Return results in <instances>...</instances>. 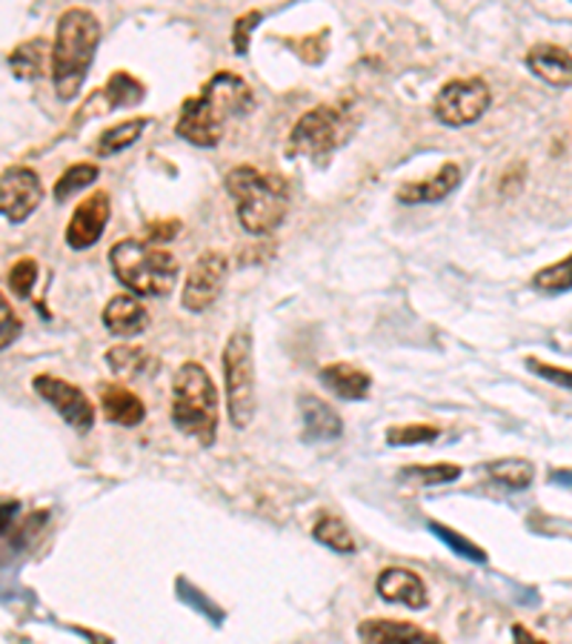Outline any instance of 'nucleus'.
I'll use <instances>...</instances> for the list:
<instances>
[{
	"label": "nucleus",
	"instance_id": "obj_1",
	"mask_svg": "<svg viewBox=\"0 0 572 644\" xmlns=\"http://www.w3.org/2000/svg\"><path fill=\"white\" fill-rule=\"evenodd\" d=\"M252 110V90L241 75L223 70L209 77L204 90L180 106L175 135L195 146H218L229 118H241Z\"/></svg>",
	"mask_w": 572,
	"mask_h": 644
},
{
	"label": "nucleus",
	"instance_id": "obj_2",
	"mask_svg": "<svg viewBox=\"0 0 572 644\" xmlns=\"http://www.w3.org/2000/svg\"><path fill=\"white\" fill-rule=\"evenodd\" d=\"M229 198L238 209V221L249 236H269L287 218L290 209V184L281 175L261 173V169L241 164L229 169L223 178Z\"/></svg>",
	"mask_w": 572,
	"mask_h": 644
},
{
	"label": "nucleus",
	"instance_id": "obj_3",
	"mask_svg": "<svg viewBox=\"0 0 572 644\" xmlns=\"http://www.w3.org/2000/svg\"><path fill=\"white\" fill-rule=\"evenodd\" d=\"M101 43V23L90 9H66L58 18L52 43V84L61 101H72L81 92L86 72Z\"/></svg>",
	"mask_w": 572,
	"mask_h": 644
},
{
	"label": "nucleus",
	"instance_id": "obj_4",
	"mask_svg": "<svg viewBox=\"0 0 572 644\" xmlns=\"http://www.w3.org/2000/svg\"><path fill=\"white\" fill-rule=\"evenodd\" d=\"M218 387L204 364L187 361L173 378V422L184 436L195 438L204 447H212L218 438Z\"/></svg>",
	"mask_w": 572,
	"mask_h": 644
},
{
	"label": "nucleus",
	"instance_id": "obj_5",
	"mask_svg": "<svg viewBox=\"0 0 572 644\" xmlns=\"http://www.w3.org/2000/svg\"><path fill=\"white\" fill-rule=\"evenodd\" d=\"M110 263L117 284H124L132 295H144V299L169 295L180 276V263L173 252L135 238L117 241L110 250Z\"/></svg>",
	"mask_w": 572,
	"mask_h": 644
},
{
	"label": "nucleus",
	"instance_id": "obj_6",
	"mask_svg": "<svg viewBox=\"0 0 572 644\" xmlns=\"http://www.w3.org/2000/svg\"><path fill=\"white\" fill-rule=\"evenodd\" d=\"M221 364L229 422H232L235 429H247L258 409L256 361H252V335H249V330H235L229 335Z\"/></svg>",
	"mask_w": 572,
	"mask_h": 644
},
{
	"label": "nucleus",
	"instance_id": "obj_7",
	"mask_svg": "<svg viewBox=\"0 0 572 644\" xmlns=\"http://www.w3.org/2000/svg\"><path fill=\"white\" fill-rule=\"evenodd\" d=\"M352 129H355V118H352L344 106L321 104L315 106V110L306 112V115H301L298 124L292 126L287 153L324 160L326 155L335 153L341 144H346Z\"/></svg>",
	"mask_w": 572,
	"mask_h": 644
},
{
	"label": "nucleus",
	"instance_id": "obj_8",
	"mask_svg": "<svg viewBox=\"0 0 572 644\" xmlns=\"http://www.w3.org/2000/svg\"><path fill=\"white\" fill-rule=\"evenodd\" d=\"M492 92L481 77H456L433 101V115L447 126H469L490 110Z\"/></svg>",
	"mask_w": 572,
	"mask_h": 644
},
{
	"label": "nucleus",
	"instance_id": "obj_9",
	"mask_svg": "<svg viewBox=\"0 0 572 644\" xmlns=\"http://www.w3.org/2000/svg\"><path fill=\"white\" fill-rule=\"evenodd\" d=\"M229 276V261L223 252H204L198 261L189 267V276L184 281V295L180 304L187 312H207L218 301Z\"/></svg>",
	"mask_w": 572,
	"mask_h": 644
},
{
	"label": "nucleus",
	"instance_id": "obj_10",
	"mask_svg": "<svg viewBox=\"0 0 572 644\" xmlns=\"http://www.w3.org/2000/svg\"><path fill=\"white\" fill-rule=\"evenodd\" d=\"M32 387H35V393L41 395L43 402H49L58 409V416L70 427H75L77 433H90L92 424H95V404L90 402V395L83 393V389L49 373L35 375Z\"/></svg>",
	"mask_w": 572,
	"mask_h": 644
},
{
	"label": "nucleus",
	"instance_id": "obj_11",
	"mask_svg": "<svg viewBox=\"0 0 572 644\" xmlns=\"http://www.w3.org/2000/svg\"><path fill=\"white\" fill-rule=\"evenodd\" d=\"M43 201V187L35 169L7 167L0 175V209L12 224H23Z\"/></svg>",
	"mask_w": 572,
	"mask_h": 644
},
{
	"label": "nucleus",
	"instance_id": "obj_12",
	"mask_svg": "<svg viewBox=\"0 0 572 644\" xmlns=\"http://www.w3.org/2000/svg\"><path fill=\"white\" fill-rule=\"evenodd\" d=\"M106 224H110V195L104 189H95V193L81 201V207L72 212L70 227H66V243L72 250H90L101 241Z\"/></svg>",
	"mask_w": 572,
	"mask_h": 644
},
{
	"label": "nucleus",
	"instance_id": "obj_13",
	"mask_svg": "<svg viewBox=\"0 0 572 644\" xmlns=\"http://www.w3.org/2000/svg\"><path fill=\"white\" fill-rule=\"evenodd\" d=\"M358 636L364 644H444L441 636L398 619H364Z\"/></svg>",
	"mask_w": 572,
	"mask_h": 644
},
{
	"label": "nucleus",
	"instance_id": "obj_14",
	"mask_svg": "<svg viewBox=\"0 0 572 644\" xmlns=\"http://www.w3.org/2000/svg\"><path fill=\"white\" fill-rule=\"evenodd\" d=\"M378 596L389 604H404L409 610L427 607V584L420 582V575L404 568H386L375 582Z\"/></svg>",
	"mask_w": 572,
	"mask_h": 644
},
{
	"label": "nucleus",
	"instance_id": "obj_15",
	"mask_svg": "<svg viewBox=\"0 0 572 644\" xmlns=\"http://www.w3.org/2000/svg\"><path fill=\"white\" fill-rule=\"evenodd\" d=\"M301 407V424H304L306 442H335L344 433V422L324 398L318 395H301L298 398Z\"/></svg>",
	"mask_w": 572,
	"mask_h": 644
},
{
	"label": "nucleus",
	"instance_id": "obj_16",
	"mask_svg": "<svg viewBox=\"0 0 572 644\" xmlns=\"http://www.w3.org/2000/svg\"><path fill=\"white\" fill-rule=\"evenodd\" d=\"M461 167L458 164H444L438 173L429 180H415V184H404L398 189L401 204H438L444 201L447 195L456 193L461 187Z\"/></svg>",
	"mask_w": 572,
	"mask_h": 644
},
{
	"label": "nucleus",
	"instance_id": "obj_17",
	"mask_svg": "<svg viewBox=\"0 0 572 644\" xmlns=\"http://www.w3.org/2000/svg\"><path fill=\"white\" fill-rule=\"evenodd\" d=\"M527 66L532 75L547 81L550 86H572V55L566 49L555 46V43H538L527 55Z\"/></svg>",
	"mask_w": 572,
	"mask_h": 644
},
{
	"label": "nucleus",
	"instance_id": "obj_18",
	"mask_svg": "<svg viewBox=\"0 0 572 644\" xmlns=\"http://www.w3.org/2000/svg\"><path fill=\"white\" fill-rule=\"evenodd\" d=\"M104 324L117 339H132L149 326V312L135 295H115L104 310Z\"/></svg>",
	"mask_w": 572,
	"mask_h": 644
},
{
	"label": "nucleus",
	"instance_id": "obj_19",
	"mask_svg": "<svg viewBox=\"0 0 572 644\" xmlns=\"http://www.w3.org/2000/svg\"><path fill=\"white\" fill-rule=\"evenodd\" d=\"M321 384H324L330 393H335L344 402H364L366 395H370V387H373V375L366 373V370L355 367V364H326L321 370Z\"/></svg>",
	"mask_w": 572,
	"mask_h": 644
},
{
	"label": "nucleus",
	"instance_id": "obj_20",
	"mask_svg": "<svg viewBox=\"0 0 572 644\" xmlns=\"http://www.w3.org/2000/svg\"><path fill=\"white\" fill-rule=\"evenodd\" d=\"M101 407H104L106 422L121 424V427H138L146 418V407L138 395L121 384H101Z\"/></svg>",
	"mask_w": 572,
	"mask_h": 644
},
{
	"label": "nucleus",
	"instance_id": "obj_21",
	"mask_svg": "<svg viewBox=\"0 0 572 644\" xmlns=\"http://www.w3.org/2000/svg\"><path fill=\"white\" fill-rule=\"evenodd\" d=\"M104 97V110H126V106H138L146 95V86L138 77H132L129 72H115L110 77V84L97 92Z\"/></svg>",
	"mask_w": 572,
	"mask_h": 644
},
{
	"label": "nucleus",
	"instance_id": "obj_22",
	"mask_svg": "<svg viewBox=\"0 0 572 644\" xmlns=\"http://www.w3.org/2000/svg\"><path fill=\"white\" fill-rule=\"evenodd\" d=\"M146 126H149V118H129V121H121L117 126H112V129H106L101 138H97L95 144V153L101 155V158H112V155L124 153V149H129L135 141L141 138L146 132Z\"/></svg>",
	"mask_w": 572,
	"mask_h": 644
},
{
	"label": "nucleus",
	"instance_id": "obj_23",
	"mask_svg": "<svg viewBox=\"0 0 572 644\" xmlns=\"http://www.w3.org/2000/svg\"><path fill=\"white\" fill-rule=\"evenodd\" d=\"M46 58H49V43L43 38H35V41H27L21 46L14 49L9 55V66L18 77H41L43 70H46Z\"/></svg>",
	"mask_w": 572,
	"mask_h": 644
},
{
	"label": "nucleus",
	"instance_id": "obj_24",
	"mask_svg": "<svg viewBox=\"0 0 572 644\" xmlns=\"http://www.w3.org/2000/svg\"><path fill=\"white\" fill-rule=\"evenodd\" d=\"M312 536H315V541H321L324 548H330L332 553L350 555L358 550L355 536L350 533V527L341 519H335V516H321V519L315 521V527H312Z\"/></svg>",
	"mask_w": 572,
	"mask_h": 644
},
{
	"label": "nucleus",
	"instance_id": "obj_25",
	"mask_svg": "<svg viewBox=\"0 0 572 644\" xmlns=\"http://www.w3.org/2000/svg\"><path fill=\"white\" fill-rule=\"evenodd\" d=\"M487 472L496 478L498 485L510 487V490H527L535 478V467L527 458H501V461H490Z\"/></svg>",
	"mask_w": 572,
	"mask_h": 644
},
{
	"label": "nucleus",
	"instance_id": "obj_26",
	"mask_svg": "<svg viewBox=\"0 0 572 644\" xmlns=\"http://www.w3.org/2000/svg\"><path fill=\"white\" fill-rule=\"evenodd\" d=\"M401 481L407 485H418V487H438V485H449L461 478V467L458 465H413L404 467L398 472Z\"/></svg>",
	"mask_w": 572,
	"mask_h": 644
},
{
	"label": "nucleus",
	"instance_id": "obj_27",
	"mask_svg": "<svg viewBox=\"0 0 572 644\" xmlns=\"http://www.w3.org/2000/svg\"><path fill=\"white\" fill-rule=\"evenodd\" d=\"M106 364L115 370L117 375H144L153 367V355L141 350V346H112L106 353Z\"/></svg>",
	"mask_w": 572,
	"mask_h": 644
},
{
	"label": "nucleus",
	"instance_id": "obj_28",
	"mask_svg": "<svg viewBox=\"0 0 572 644\" xmlns=\"http://www.w3.org/2000/svg\"><path fill=\"white\" fill-rule=\"evenodd\" d=\"M427 527H429V533H433L435 539H441L456 555H461V559H469V561H478V564H487V553H483V548H478L476 541H469L467 536H461L458 530H453V527L441 524V521H427Z\"/></svg>",
	"mask_w": 572,
	"mask_h": 644
},
{
	"label": "nucleus",
	"instance_id": "obj_29",
	"mask_svg": "<svg viewBox=\"0 0 572 644\" xmlns=\"http://www.w3.org/2000/svg\"><path fill=\"white\" fill-rule=\"evenodd\" d=\"M97 175H101V169L95 167V164H72L66 173L58 178L55 184V201L58 204H66L72 198V195L81 193L83 187H90V184H95Z\"/></svg>",
	"mask_w": 572,
	"mask_h": 644
},
{
	"label": "nucleus",
	"instance_id": "obj_30",
	"mask_svg": "<svg viewBox=\"0 0 572 644\" xmlns=\"http://www.w3.org/2000/svg\"><path fill=\"white\" fill-rule=\"evenodd\" d=\"M441 436V429L433 424H401V427L386 429V444L393 447H415V444H433Z\"/></svg>",
	"mask_w": 572,
	"mask_h": 644
},
{
	"label": "nucleus",
	"instance_id": "obj_31",
	"mask_svg": "<svg viewBox=\"0 0 572 644\" xmlns=\"http://www.w3.org/2000/svg\"><path fill=\"white\" fill-rule=\"evenodd\" d=\"M535 287L544 292H566L572 290V256H566L564 261L544 267V270L535 276Z\"/></svg>",
	"mask_w": 572,
	"mask_h": 644
},
{
	"label": "nucleus",
	"instance_id": "obj_32",
	"mask_svg": "<svg viewBox=\"0 0 572 644\" xmlns=\"http://www.w3.org/2000/svg\"><path fill=\"white\" fill-rule=\"evenodd\" d=\"M35 281H38L35 258H21L18 263H12V270H9L7 276L9 290H12L18 299H29L32 290H35Z\"/></svg>",
	"mask_w": 572,
	"mask_h": 644
},
{
	"label": "nucleus",
	"instance_id": "obj_33",
	"mask_svg": "<svg viewBox=\"0 0 572 644\" xmlns=\"http://www.w3.org/2000/svg\"><path fill=\"white\" fill-rule=\"evenodd\" d=\"M178 596L184 599V602L189 604V607H195V610H200L204 616H209L212 619V624H221V619H223V610H218L215 607L212 602H209L200 590H195L193 584L187 582V579H178Z\"/></svg>",
	"mask_w": 572,
	"mask_h": 644
},
{
	"label": "nucleus",
	"instance_id": "obj_34",
	"mask_svg": "<svg viewBox=\"0 0 572 644\" xmlns=\"http://www.w3.org/2000/svg\"><path fill=\"white\" fill-rule=\"evenodd\" d=\"M263 14L258 12V9H252V12L241 14L238 21H235V29H232V49L238 52V55H247L249 49V35H252V29H256V23H261Z\"/></svg>",
	"mask_w": 572,
	"mask_h": 644
},
{
	"label": "nucleus",
	"instance_id": "obj_35",
	"mask_svg": "<svg viewBox=\"0 0 572 644\" xmlns=\"http://www.w3.org/2000/svg\"><path fill=\"white\" fill-rule=\"evenodd\" d=\"M527 367H530L535 375H541V378H547V382L559 384V387H564V389H572V370L552 367V364H544V361H538V359H527Z\"/></svg>",
	"mask_w": 572,
	"mask_h": 644
},
{
	"label": "nucleus",
	"instance_id": "obj_36",
	"mask_svg": "<svg viewBox=\"0 0 572 644\" xmlns=\"http://www.w3.org/2000/svg\"><path fill=\"white\" fill-rule=\"evenodd\" d=\"M0 319H3V335H0V346L9 350V346L18 341L21 335V319H18V312H12L9 301H0Z\"/></svg>",
	"mask_w": 572,
	"mask_h": 644
},
{
	"label": "nucleus",
	"instance_id": "obj_37",
	"mask_svg": "<svg viewBox=\"0 0 572 644\" xmlns=\"http://www.w3.org/2000/svg\"><path fill=\"white\" fill-rule=\"evenodd\" d=\"M180 221H164V224H149L146 227V236H149V243L153 241H169V238L178 236Z\"/></svg>",
	"mask_w": 572,
	"mask_h": 644
},
{
	"label": "nucleus",
	"instance_id": "obj_38",
	"mask_svg": "<svg viewBox=\"0 0 572 644\" xmlns=\"http://www.w3.org/2000/svg\"><path fill=\"white\" fill-rule=\"evenodd\" d=\"M512 638H516V644H547L544 638L532 636L524 624H512Z\"/></svg>",
	"mask_w": 572,
	"mask_h": 644
}]
</instances>
